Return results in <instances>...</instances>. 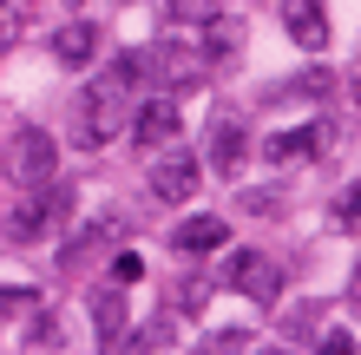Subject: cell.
I'll return each instance as SVG.
<instances>
[{"label":"cell","instance_id":"obj_20","mask_svg":"<svg viewBox=\"0 0 361 355\" xmlns=\"http://www.w3.org/2000/svg\"><path fill=\"white\" fill-rule=\"evenodd\" d=\"M0 13H7V0H0Z\"/></svg>","mask_w":361,"mask_h":355},{"label":"cell","instance_id":"obj_10","mask_svg":"<svg viewBox=\"0 0 361 355\" xmlns=\"http://www.w3.org/2000/svg\"><path fill=\"white\" fill-rule=\"evenodd\" d=\"M53 53L66 59V66H86V59L99 53V27L92 20H66V27L53 33Z\"/></svg>","mask_w":361,"mask_h":355},{"label":"cell","instance_id":"obj_11","mask_svg":"<svg viewBox=\"0 0 361 355\" xmlns=\"http://www.w3.org/2000/svg\"><path fill=\"white\" fill-rule=\"evenodd\" d=\"M243 158H250V138H243V125H217V132H210V164H217V172H243Z\"/></svg>","mask_w":361,"mask_h":355},{"label":"cell","instance_id":"obj_16","mask_svg":"<svg viewBox=\"0 0 361 355\" xmlns=\"http://www.w3.org/2000/svg\"><path fill=\"white\" fill-rule=\"evenodd\" d=\"M335 224H342V231H361V184L335 198Z\"/></svg>","mask_w":361,"mask_h":355},{"label":"cell","instance_id":"obj_7","mask_svg":"<svg viewBox=\"0 0 361 355\" xmlns=\"http://www.w3.org/2000/svg\"><path fill=\"white\" fill-rule=\"evenodd\" d=\"M283 33H289L302 53H322V47H329V13H322V0H289V7H283Z\"/></svg>","mask_w":361,"mask_h":355},{"label":"cell","instance_id":"obj_12","mask_svg":"<svg viewBox=\"0 0 361 355\" xmlns=\"http://www.w3.org/2000/svg\"><path fill=\"white\" fill-rule=\"evenodd\" d=\"M99 329H105V349H125V309H118V289L99 296Z\"/></svg>","mask_w":361,"mask_h":355},{"label":"cell","instance_id":"obj_21","mask_svg":"<svg viewBox=\"0 0 361 355\" xmlns=\"http://www.w3.org/2000/svg\"><path fill=\"white\" fill-rule=\"evenodd\" d=\"M73 7H79V0H73Z\"/></svg>","mask_w":361,"mask_h":355},{"label":"cell","instance_id":"obj_1","mask_svg":"<svg viewBox=\"0 0 361 355\" xmlns=\"http://www.w3.org/2000/svg\"><path fill=\"white\" fill-rule=\"evenodd\" d=\"M138 73H145V59H138V53H118L112 73H99L92 86H86V99H79V125H73V145H79V152H99V145L118 138V125L132 119V86H138Z\"/></svg>","mask_w":361,"mask_h":355},{"label":"cell","instance_id":"obj_17","mask_svg":"<svg viewBox=\"0 0 361 355\" xmlns=\"http://www.w3.org/2000/svg\"><path fill=\"white\" fill-rule=\"evenodd\" d=\"M105 231H112V224H86V237H79V243H66V263H79L86 250H99V243H105Z\"/></svg>","mask_w":361,"mask_h":355},{"label":"cell","instance_id":"obj_6","mask_svg":"<svg viewBox=\"0 0 361 355\" xmlns=\"http://www.w3.org/2000/svg\"><path fill=\"white\" fill-rule=\"evenodd\" d=\"M197 184H204V164L190 158V152H171V158L152 164V198H158V204H184Z\"/></svg>","mask_w":361,"mask_h":355},{"label":"cell","instance_id":"obj_9","mask_svg":"<svg viewBox=\"0 0 361 355\" xmlns=\"http://www.w3.org/2000/svg\"><path fill=\"white\" fill-rule=\"evenodd\" d=\"M263 152H269V164H309L315 152H322V125H295V132H276Z\"/></svg>","mask_w":361,"mask_h":355},{"label":"cell","instance_id":"obj_2","mask_svg":"<svg viewBox=\"0 0 361 355\" xmlns=\"http://www.w3.org/2000/svg\"><path fill=\"white\" fill-rule=\"evenodd\" d=\"M0 172H7V184H20V191H39V184L59 178V145L39 132V125H27V132L7 138V158H0Z\"/></svg>","mask_w":361,"mask_h":355},{"label":"cell","instance_id":"obj_8","mask_svg":"<svg viewBox=\"0 0 361 355\" xmlns=\"http://www.w3.org/2000/svg\"><path fill=\"white\" fill-rule=\"evenodd\" d=\"M224 237H230V224L224 217H204V211L171 224V250H178V257H204V250H217Z\"/></svg>","mask_w":361,"mask_h":355},{"label":"cell","instance_id":"obj_18","mask_svg":"<svg viewBox=\"0 0 361 355\" xmlns=\"http://www.w3.org/2000/svg\"><path fill=\"white\" fill-rule=\"evenodd\" d=\"M33 289H0V316H13V309H27Z\"/></svg>","mask_w":361,"mask_h":355},{"label":"cell","instance_id":"obj_5","mask_svg":"<svg viewBox=\"0 0 361 355\" xmlns=\"http://www.w3.org/2000/svg\"><path fill=\"white\" fill-rule=\"evenodd\" d=\"M125 125H132L138 145H152V152H158V145H171L184 132V112H178V99H145V106H132Z\"/></svg>","mask_w":361,"mask_h":355},{"label":"cell","instance_id":"obj_15","mask_svg":"<svg viewBox=\"0 0 361 355\" xmlns=\"http://www.w3.org/2000/svg\"><path fill=\"white\" fill-rule=\"evenodd\" d=\"M59 342H66V336H59L53 316H33V323H27V349H59Z\"/></svg>","mask_w":361,"mask_h":355},{"label":"cell","instance_id":"obj_3","mask_svg":"<svg viewBox=\"0 0 361 355\" xmlns=\"http://www.w3.org/2000/svg\"><path fill=\"white\" fill-rule=\"evenodd\" d=\"M66 211H73V191L53 178V184H39L33 204H20V211L7 217V237H13V243H39V237H53L59 224H66Z\"/></svg>","mask_w":361,"mask_h":355},{"label":"cell","instance_id":"obj_19","mask_svg":"<svg viewBox=\"0 0 361 355\" xmlns=\"http://www.w3.org/2000/svg\"><path fill=\"white\" fill-rule=\"evenodd\" d=\"M348 99H355V106H361V66L348 73Z\"/></svg>","mask_w":361,"mask_h":355},{"label":"cell","instance_id":"obj_14","mask_svg":"<svg viewBox=\"0 0 361 355\" xmlns=\"http://www.w3.org/2000/svg\"><path fill=\"white\" fill-rule=\"evenodd\" d=\"M204 296H210V283H204V277H184V283L171 289V309H204Z\"/></svg>","mask_w":361,"mask_h":355},{"label":"cell","instance_id":"obj_4","mask_svg":"<svg viewBox=\"0 0 361 355\" xmlns=\"http://www.w3.org/2000/svg\"><path fill=\"white\" fill-rule=\"evenodd\" d=\"M230 289H243L257 309H276L283 303V263L263 257V250H237L230 257Z\"/></svg>","mask_w":361,"mask_h":355},{"label":"cell","instance_id":"obj_13","mask_svg":"<svg viewBox=\"0 0 361 355\" xmlns=\"http://www.w3.org/2000/svg\"><path fill=\"white\" fill-rule=\"evenodd\" d=\"M112 283L125 289V283H145V257H138V250H118V257H112Z\"/></svg>","mask_w":361,"mask_h":355}]
</instances>
